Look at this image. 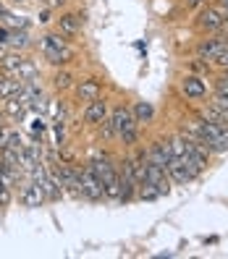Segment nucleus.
I'll return each instance as SVG.
<instances>
[{
  "instance_id": "f257e3e1",
  "label": "nucleus",
  "mask_w": 228,
  "mask_h": 259,
  "mask_svg": "<svg viewBox=\"0 0 228 259\" xmlns=\"http://www.w3.org/2000/svg\"><path fill=\"white\" fill-rule=\"evenodd\" d=\"M89 167H92V173L102 181L105 196H108V199H118V194H121V173L113 167V162L102 155V157H95L92 162H89Z\"/></svg>"
},
{
  "instance_id": "f03ea898",
  "label": "nucleus",
  "mask_w": 228,
  "mask_h": 259,
  "mask_svg": "<svg viewBox=\"0 0 228 259\" xmlns=\"http://www.w3.org/2000/svg\"><path fill=\"white\" fill-rule=\"evenodd\" d=\"M197 126H200V136H202V144L210 152H218V155H225L228 152V131L215 126L212 120L207 118H197Z\"/></svg>"
},
{
  "instance_id": "7ed1b4c3",
  "label": "nucleus",
  "mask_w": 228,
  "mask_h": 259,
  "mask_svg": "<svg viewBox=\"0 0 228 259\" xmlns=\"http://www.w3.org/2000/svg\"><path fill=\"white\" fill-rule=\"evenodd\" d=\"M42 53H45V58H48L53 66H60V63H68V60H73V50L68 48L66 37L60 34V32L42 37Z\"/></svg>"
},
{
  "instance_id": "20e7f679",
  "label": "nucleus",
  "mask_w": 228,
  "mask_h": 259,
  "mask_svg": "<svg viewBox=\"0 0 228 259\" xmlns=\"http://www.w3.org/2000/svg\"><path fill=\"white\" fill-rule=\"evenodd\" d=\"M110 120H113V128H116V136L124 144H134L136 142V123L139 120L134 118V110H129V108H116L113 110V115H110Z\"/></svg>"
},
{
  "instance_id": "39448f33",
  "label": "nucleus",
  "mask_w": 228,
  "mask_h": 259,
  "mask_svg": "<svg viewBox=\"0 0 228 259\" xmlns=\"http://www.w3.org/2000/svg\"><path fill=\"white\" fill-rule=\"evenodd\" d=\"M0 60H3V71L8 76H16V79H21V81H32L37 76L34 63H32V60H24L21 55H6Z\"/></svg>"
},
{
  "instance_id": "423d86ee",
  "label": "nucleus",
  "mask_w": 228,
  "mask_h": 259,
  "mask_svg": "<svg viewBox=\"0 0 228 259\" xmlns=\"http://www.w3.org/2000/svg\"><path fill=\"white\" fill-rule=\"evenodd\" d=\"M82 196L89 202H100L105 199V186H102V181L92 173V167H84L82 170Z\"/></svg>"
},
{
  "instance_id": "0eeeda50",
  "label": "nucleus",
  "mask_w": 228,
  "mask_h": 259,
  "mask_svg": "<svg viewBox=\"0 0 228 259\" xmlns=\"http://www.w3.org/2000/svg\"><path fill=\"white\" fill-rule=\"evenodd\" d=\"M136 189H139V181H136V176H134V167H131L129 160H124V167H121V194H118V199L121 202H131L136 196Z\"/></svg>"
},
{
  "instance_id": "6e6552de",
  "label": "nucleus",
  "mask_w": 228,
  "mask_h": 259,
  "mask_svg": "<svg viewBox=\"0 0 228 259\" xmlns=\"http://www.w3.org/2000/svg\"><path fill=\"white\" fill-rule=\"evenodd\" d=\"M147 160L168 170V165H171V160H173V149H171V142H155V144H152V147L147 149Z\"/></svg>"
},
{
  "instance_id": "1a4fd4ad",
  "label": "nucleus",
  "mask_w": 228,
  "mask_h": 259,
  "mask_svg": "<svg viewBox=\"0 0 228 259\" xmlns=\"http://www.w3.org/2000/svg\"><path fill=\"white\" fill-rule=\"evenodd\" d=\"M21 202H24V207H42L45 202H48V194H45V189L34 181V184H29L21 191Z\"/></svg>"
},
{
  "instance_id": "9d476101",
  "label": "nucleus",
  "mask_w": 228,
  "mask_h": 259,
  "mask_svg": "<svg viewBox=\"0 0 228 259\" xmlns=\"http://www.w3.org/2000/svg\"><path fill=\"white\" fill-rule=\"evenodd\" d=\"M200 26L207 29V32H218V29L225 26V16L220 13V8H205L200 16Z\"/></svg>"
},
{
  "instance_id": "9b49d317",
  "label": "nucleus",
  "mask_w": 228,
  "mask_h": 259,
  "mask_svg": "<svg viewBox=\"0 0 228 259\" xmlns=\"http://www.w3.org/2000/svg\"><path fill=\"white\" fill-rule=\"evenodd\" d=\"M24 84L26 81L16 79V76H3V79H0V100H16L21 95Z\"/></svg>"
},
{
  "instance_id": "f8f14e48",
  "label": "nucleus",
  "mask_w": 228,
  "mask_h": 259,
  "mask_svg": "<svg viewBox=\"0 0 228 259\" xmlns=\"http://www.w3.org/2000/svg\"><path fill=\"white\" fill-rule=\"evenodd\" d=\"M181 92H184L186 97L200 100V97H205V92H207V84L200 79V76H186V79L181 81Z\"/></svg>"
},
{
  "instance_id": "ddd939ff",
  "label": "nucleus",
  "mask_w": 228,
  "mask_h": 259,
  "mask_svg": "<svg viewBox=\"0 0 228 259\" xmlns=\"http://www.w3.org/2000/svg\"><path fill=\"white\" fill-rule=\"evenodd\" d=\"M82 29V19L76 16V13H63V16L58 19V32L63 37H76Z\"/></svg>"
},
{
  "instance_id": "4468645a",
  "label": "nucleus",
  "mask_w": 228,
  "mask_h": 259,
  "mask_svg": "<svg viewBox=\"0 0 228 259\" xmlns=\"http://www.w3.org/2000/svg\"><path fill=\"white\" fill-rule=\"evenodd\" d=\"M105 115H108V105H105L100 97L89 102L87 110H84V120H87V123H102Z\"/></svg>"
},
{
  "instance_id": "2eb2a0df",
  "label": "nucleus",
  "mask_w": 228,
  "mask_h": 259,
  "mask_svg": "<svg viewBox=\"0 0 228 259\" xmlns=\"http://www.w3.org/2000/svg\"><path fill=\"white\" fill-rule=\"evenodd\" d=\"M76 97L82 102H92L100 97V81L97 79H84L79 87H76Z\"/></svg>"
},
{
  "instance_id": "dca6fc26",
  "label": "nucleus",
  "mask_w": 228,
  "mask_h": 259,
  "mask_svg": "<svg viewBox=\"0 0 228 259\" xmlns=\"http://www.w3.org/2000/svg\"><path fill=\"white\" fill-rule=\"evenodd\" d=\"M223 45H225V39L220 37V39H205L202 45H200V58H205V60H215L218 58V53L223 50Z\"/></svg>"
},
{
  "instance_id": "f3484780",
  "label": "nucleus",
  "mask_w": 228,
  "mask_h": 259,
  "mask_svg": "<svg viewBox=\"0 0 228 259\" xmlns=\"http://www.w3.org/2000/svg\"><path fill=\"white\" fill-rule=\"evenodd\" d=\"M136 196H139V199H144V202H152V199H158V196H163V194H160V189H158L155 184L144 181V184H139V189H136Z\"/></svg>"
},
{
  "instance_id": "a211bd4d",
  "label": "nucleus",
  "mask_w": 228,
  "mask_h": 259,
  "mask_svg": "<svg viewBox=\"0 0 228 259\" xmlns=\"http://www.w3.org/2000/svg\"><path fill=\"white\" fill-rule=\"evenodd\" d=\"M152 115H155V110H152L149 102H136V105H134V118L139 120V123H147V120H152Z\"/></svg>"
},
{
  "instance_id": "6ab92c4d",
  "label": "nucleus",
  "mask_w": 228,
  "mask_h": 259,
  "mask_svg": "<svg viewBox=\"0 0 228 259\" xmlns=\"http://www.w3.org/2000/svg\"><path fill=\"white\" fill-rule=\"evenodd\" d=\"M53 84H55L58 89H68V87L73 84V76H71L68 71H60V73H55V79H53Z\"/></svg>"
},
{
  "instance_id": "aec40b11",
  "label": "nucleus",
  "mask_w": 228,
  "mask_h": 259,
  "mask_svg": "<svg viewBox=\"0 0 228 259\" xmlns=\"http://www.w3.org/2000/svg\"><path fill=\"white\" fill-rule=\"evenodd\" d=\"M8 42L13 45V48H26V45H29V37H26V32H11Z\"/></svg>"
},
{
  "instance_id": "412c9836",
  "label": "nucleus",
  "mask_w": 228,
  "mask_h": 259,
  "mask_svg": "<svg viewBox=\"0 0 228 259\" xmlns=\"http://www.w3.org/2000/svg\"><path fill=\"white\" fill-rule=\"evenodd\" d=\"M100 131H102V136H105V139H110V136H116V128H113V120H108V118H105L102 123H100Z\"/></svg>"
},
{
  "instance_id": "4be33fe9",
  "label": "nucleus",
  "mask_w": 228,
  "mask_h": 259,
  "mask_svg": "<svg viewBox=\"0 0 228 259\" xmlns=\"http://www.w3.org/2000/svg\"><path fill=\"white\" fill-rule=\"evenodd\" d=\"M6 24H8V26H19V29H26V21H24V19H16V16H11V13H8Z\"/></svg>"
},
{
  "instance_id": "5701e85b",
  "label": "nucleus",
  "mask_w": 228,
  "mask_h": 259,
  "mask_svg": "<svg viewBox=\"0 0 228 259\" xmlns=\"http://www.w3.org/2000/svg\"><path fill=\"white\" fill-rule=\"evenodd\" d=\"M32 131H34V136L45 131V120H42V118H37V120H34V123H32Z\"/></svg>"
},
{
  "instance_id": "b1692460",
  "label": "nucleus",
  "mask_w": 228,
  "mask_h": 259,
  "mask_svg": "<svg viewBox=\"0 0 228 259\" xmlns=\"http://www.w3.org/2000/svg\"><path fill=\"white\" fill-rule=\"evenodd\" d=\"M8 37H11V32H8V29H3V26H0V45H6V42H8Z\"/></svg>"
},
{
  "instance_id": "393cba45",
  "label": "nucleus",
  "mask_w": 228,
  "mask_h": 259,
  "mask_svg": "<svg viewBox=\"0 0 228 259\" xmlns=\"http://www.w3.org/2000/svg\"><path fill=\"white\" fill-rule=\"evenodd\" d=\"M6 19H8V8L0 3V21H6Z\"/></svg>"
},
{
  "instance_id": "a878e982",
  "label": "nucleus",
  "mask_w": 228,
  "mask_h": 259,
  "mask_svg": "<svg viewBox=\"0 0 228 259\" xmlns=\"http://www.w3.org/2000/svg\"><path fill=\"white\" fill-rule=\"evenodd\" d=\"M218 8L225 11V16H228V0H218Z\"/></svg>"
},
{
  "instance_id": "bb28decb",
  "label": "nucleus",
  "mask_w": 228,
  "mask_h": 259,
  "mask_svg": "<svg viewBox=\"0 0 228 259\" xmlns=\"http://www.w3.org/2000/svg\"><path fill=\"white\" fill-rule=\"evenodd\" d=\"M218 92H223V95H228V84H220V81H218Z\"/></svg>"
},
{
  "instance_id": "cd10ccee",
  "label": "nucleus",
  "mask_w": 228,
  "mask_h": 259,
  "mask_svg": "<svg viewBox=\"0 0 228 259\" xmlns=\"http://www.w3.org/2000/svg\"><path fill=\"white\" fill-rule=\"evenodd\" d=\"M200 3H202V0H186V6H189V8H197Z\"/></svg>"
},
{
  "instance_id": "c85d7f7f",
  "label": "nucleus",
  "mask_w": 228,
  "mask_h": 259,
  "mask_svg": "<svg viewBox=\"0 0 228 259\" xmlns=\"http://www.w3.org/2000/svg\"><path fill=\"white\" fill-rule=\"evenodd\" d=\"M11 3H13V6H26L29 0H11Z\"/></svg>"
},
{
  "instance_id": "c756f323",
  "label": "nucleus",
  "mask_w": 228,
  "mask_h": 259,
  "mask_svg": "<svg viewBox=\"0 0 228 259\" xmlns=\"http://www.w3.org/2000/svg\"><path fill=\"white\" fill-rule=\"evenodd\" d=\"M218 81H220V84H228V73H223V76H220Z\"/></svg>"
},
{
  "instance_id": "7c9ffc66",
  "label": "nucleus",
  "mask_w": 228,
  "mask_h": 259,
  "mask_svg": "<svg viewBox=\"0 0 228 259\" xmlns=\"http://www.w3.org/2000/svg\"><path fill=\"white\" fill-rule=\"evenodd\" d=\"M53 3H55V6H60V3H66V0H53Z\"/></svg>"
},
{
  "instance_id": "2f4dec72",
  "label": "nucleus",
  "mask_w": 228,
  "mask_h": 259,
  "mask_svg": "<svg viewBox=\"0 0 228 259\" xmlns=\"http://www.w3.org/2000/svg\"><path fill=\"white\" fill-rule=\"evenodd\" d=\"M37 3H48V0H37Z\"/></svg>"
}]
</instances>
